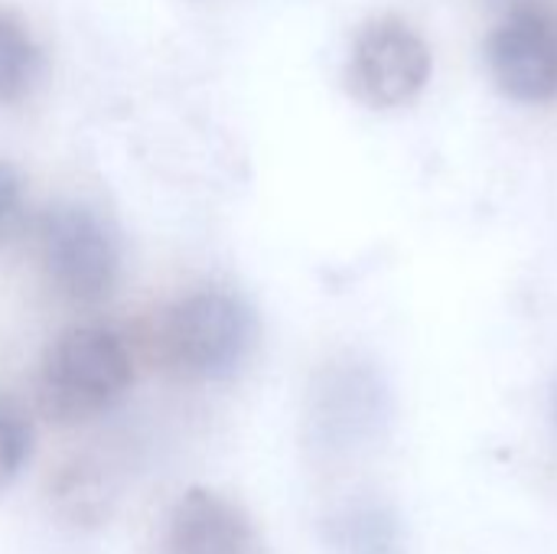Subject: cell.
Returning a JSON list of instances; mask_svg holds the SVG:
<instances>
[{"instance_id": "6da1fadb", "label": "cell", "mask_w": 557, "mask_h": 554, "mask_svg": "<svg viewBox=\"0 0 557 554\" xmlns=\"http://www.w3.org/2000/svg\"><path fill=\"white\" fill-rule=\"evenodd\" d=\"M134 362L121 333L101 323L59 333L39 366V405L59 424H85L111 411L131 389Z\"/></svg>"}, {"instance_id": "7a4b0ae2", "label": "cell", "mask_w": 557, "mask_h": 554, "mask_svg": "<svg viewBox=\"0 0 557 554\" xmlns=\"http://www.w3.org/2000/svg\"><path fill=\"white\" fill-rule=\"evenodd\" d=\"M258 343L255 310L228 291L176 300L157 330L160 362L189 382H222L245 369Z\"/></svg>"}, {"instance_id": "3957f363", "label": "cell", "mask_w": 557, "mask_h": 554, "mask_svg": "<svg viewBox=\"0 0 557 554\" xmlns=\"http://www.w3.org/2000/svg\"><path fill=\"white\" fill-rule=\"evenodd\" d=\"M39 261L46 281L65 300L98 304L117 284L121 248L95 209L59 202L39 219Z\"/></svg>"}, {"instance_id": "277c9868", "label": "cell", "mask_w": 557, "mask_h": 554, "mask_svg": "<svg viewBox=\"0 0 557 554\" xmlns=\"http://www.w3.org/2000/svg\"><path fill=\"white\" fill-rule=\"evenodd\" d=\"M392 418L382 376L362 362L323 369L310 392V441L326 457H349L372 447Z\"/></svg>"}, {"instance_id": "5b68a950", "label": "cell", "mask_w": 557, "mask_h": 554, "mask_svg": "<svg viewBox=\"0 0 557 554\" xmlns=\"http://www.w3.org/2000/svg\"><path fill=\"white\" fill-rule=\"evenodd\" d=\"M431 78V49L398 16L366 23L349 56V88L372 108L408 104Z\"/></svg>"}, {"instance_id": "8992f818", "label": "cell", "mask_w": 557, "mask_h": 554, "mask_svg": "<svg viewBox=\"0 0 557 554\" xmlns=\"http://www.w3.org/2000/svg\"><path fill=\"white\" fill-rule=\"evenodd\" d=\"M490 69L496 85L516 101H548L557 95V20L542 7L512 10L490 36Z\"/></svg>"}, {"instance_id": "52a82bcc", "label": "cell", "mask_w": 557, "mask_h": 554, "mask_svg": "<svg viewBox=\"0 0 557 554\" xmlns=\"http://www.w3.org/2000/svg\"><path fill=\"white\" fill-rule=\"evenodd\" d=\"M160 554H258V532L232 500L189 490L170 509Z\"/></svg>"}, {"instance_id": "ba28073f", "label": "cell", "mask_w": 557, "mask_h": 554, "mask_svg": "<svg viewBox=\"0 0 557 554\" xmlns=\"http://www.w3.org/2000/svg\"><path fill=\"white\" fill-rule=\"evenodd\" d=\"M323 535L333 554H408L398 513L372 496H359L333 509Z\"/></svg>"}, {"instance_id": "9c48e42d", "label": "cell", "mask_w": 557, "mask_h": 554, "mask_svg": "<svg viewBox=\"0 0 557 554\" xmlns=\"http://www.w3.org/2000/svg\"><path fill=\"white\" fill-rule=\"evenodd\" d=\"M42 56L29 29L0 10V104H13L36 85Z\"/></svg>"}, {"instance_id": "30bf717a", "label": "cell", "mask_w": 557, "mask_h": 554, "mask_svg": "<svg viewBox=\"0 0 557 554\" xmlns=\"http://www.w3.org/2000/svg\"><path fill=\"white\" fill-rule=\"evenodd\" d=\"M33 451V424L23 405L10 395H0V490L10 487L26 467Z\"/></svg>"}, {"instance_id": "8fae6325", "label": "cell", "mask_w": 557, "mask_h": 554, "mask_svg": "<svg viewBox=\"0 0 557 554\" xmlns=\"http://www.w3.org/2000/svg\"><path fill=\"white\" fill-rule=\"evenodd\" d=\"M23 216V180L20 173L0 160V245L16 232Z\"/></svg>"}, {"instance_id": "7c38bea8", "label": "cell", "mask_w": 557, "mask_h": 554, "mask_svg": "<svg viewBox=\"0 0 557 554\" xmlns=\"http://www.w3.org/2000/svg\"><path fill=\"white\" fill-rule=\"evenodd\" d=\"M555 418H557V405H555Z\"/></svg>"}]
</instances>
